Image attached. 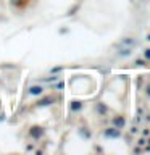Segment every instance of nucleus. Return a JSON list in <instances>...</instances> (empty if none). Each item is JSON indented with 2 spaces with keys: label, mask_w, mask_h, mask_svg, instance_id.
<instances>
[{
  "label": "nucleus",
  "mask_w": 150,
  "mask_h": 155,
  "mask_svg": "<svg viewBox=\"0 0 150 155\" xmlns=\"http://www.w3.org/2000/svg\"><path fill=\"white\" fill-rule=\"evenodd\" d=\"M28 134H29V137H31V139L39 140V139H42L44 136H45V129H44V126L34 124V126H31V128H29Z\"/></svg>",
  "instance_id": "nucleus-1"
},
{
  "label": "nucleus",
  "mask_w": 150,
  "mask_h": 155,
  "mask_svg": "<svg viewBox=\"0 0 150 155\" xmlns=\"http://www.w3.org/2000/svg\"><path fill=\"white\" fill-rule=\"evenodd\" d=\"M118 47H129V48H134L135 47V39L134 37H123L118 44H115V48Z\"/></svg>",
  "instance_id": "nucleus-2"
},
{
  "label": "nucleus",
  "mask_w": 150,
  "mask_h": 155,
  "mask_svg": "<svg viewBox=\"0 0 150 155\" xmlns=\"http://www.w3.org/2000/svg\"><path fill=\"white\" fill-rule=\"evenodd\" d=\"M103 136L105 137H110V139H116V137H119L121 136V129H118V128H106L105 131H103Z\"/></svg>",
  "instance_id": "nucleus-3"
},
{
  "label": "nucleus",
  "mask_w": 150,
  "mask_h": 155,
  "mask_svg": "<svg viewBox=\"0 0 150 155\" xmlns=\"http://www.w3.org/2000/svg\"><path fill=\"white\" fill-rule=\"evenodd\" d=\"M111 123H113L115 128H118V129H123L124 126H126V120H124V116L123 115H116L113 120H111Z\"/></svg>",
  "instance_id": "nucleus-4"
},
{
  "label": "nucleus",
  "mask_w": 150,
  "mask_h": 155,
  "mask_svg": "<svg viewBox=\"0 0 150 155\" xmlns=\"http://www.w3.org/2000/svg\"><path fill=\"white\" fill-rule=\"evenodd\" d=\"M28 94L29 95H42L44 94V87L39 86V84H34L28 89Z\"/></svg>",
  "instance_id": "nucleus-5"
},
{
  "label": "nucleus",
  "mask_w": 150,
  "mask_h": 155,
  "mask_svg": "<svg viewBox=\"0 0 150 155\" xmlns=\"http://www.w3.org/2000/svg\"><path fill=\"white\" fill-rule=\"evenodd\" d=\"M53 102H55V97L48 95V97H44V99L37 100V102H36V105H37V107H47V105L53 104Z\"/></svg>",
  "instance_id": "nucleus-6"
},
{
  "label": "nucleus",
  "mask_w": 150,
  "mask_h": 155,
  "mask_svg": "<svg viewBox=\"0 0 150 155\" xmlns=\"http://www.w3.org/2000/svg\"><path fill=\"white\" fill-rule=\"evenodd\" d=\"M82 104L81 102H71V111H81Z\"/></svg>",
  "instance_id": "nucleus-7"
},
{
  "label": "nucleus",
  "mask_w": 150,
  "mask_h": 155,
  "mask_svg": "<svg viewBox=\"0 0 150 155\" xmlns=\"http://www.w3.org/2000/svg\"><path fill=\"white\" fill-rule=\"evenodd\" d=\"M97 110L100 111L102 115L103 113H106V111H108V108H106V105H103V104H97Z\"/></svg>",
  "instance_id": "nucleus-8"
},
{
  "label": "nucleus",
  "mask_w": 150,
  "mask_h": 155,
  "mask_svg": "<svg viewBox=\"0 0 150 155\" xmlns=\"http://www.w3.org/2000/svg\"><path fill=\"white\" fill-rule=\"evenodd\" d=\"M142 57H144L147 61H150V48H145V50L142 52Z\"/></svg>",
  "instance_id": "nucleus-9"
},
{
  "label": "nucleus",
  "mask_w": 150,
  "mask_h": 155,
  "mask_svg": "<svg viewBox=\"0 0 150 155\" xmlns=\"http://www.w3.org/2000/svg\"><path fill=\"white\" fill-rule=\"evenodd\" d=\"M137 144L140 145V147H144V145H145V144H147V140H145V137H140V139L137 140Z\"/></svg>",
  "instance_id": "nucleus-10"
},
{
  "label": "nucleus",
  "mask_w": 150,
  "mask_h": 155,
  "mask_svg": "<svg viewBox=\"0 0 150 155\" xmlns=\"http://www.w3.org/2000/svg\"><path fill=\"white\" fill-rule=\"evenodd\" d=\"M145 95H147V97H150V82H148L147 86H145Z\"/></svg>",
  "instance_id": "nucleus-11"
},
{
  "label": "nucleus",
  "mask_w": 150,
  "mask_h": 155,
  "mask_svg": "<svg viewBox=\"0 0 150 155\" xmlns=\"http://www.w3.org/2000/svg\"><path fill=\"white\" fill-rule=\"evenodd\" d=\"M148 134H150V129L145 128V129H144V136H148Z\"/></svg>",
  "instance_id": "nucleus-12"
},
{
  "label": "nucleus",
  "mask_w": 150,
  "mask_h": 155,
  "mask_svg": "<svg viewBox=\"0 0 150 155\" xmlns=\"http://www.w3.org/2000/svg\"><path fill=\"white\" fill-rule=\"evenodd\" d=\"M147 41H148V42H150V34H148V36H147Z\"/></svg>",
  "instance_id": "nucleus-13"
},
{
  "label": "nucleus",
  "mask_w": 150,
  "mask_h": 155,
  "mask_svg": "<svg viewBox=\"0 0 150 155\" xmlns=\"http://www.w3.org/2000/svg\"><path fill=\"white\" fill-rule=\"evenodd\" d=\"M131 2H137V0H131Z\"/></svg>",
  "instance_id": "nucleus-14"
},
{
  "label": "nucleus",
  "mask_w": 150,
  "mask_h": 155,
  "mask_svg": "<svg viewBox=\"0 0 150 155\" xmlns=\"http://www.w3.org/2000/svg\"><path fill=\"white\" fill-rule=\"evenodd\" d=\"M148 144H150V139H148Z\"/></svg>",
  "instance_id": "nucleus-15"
}]
</instances>
